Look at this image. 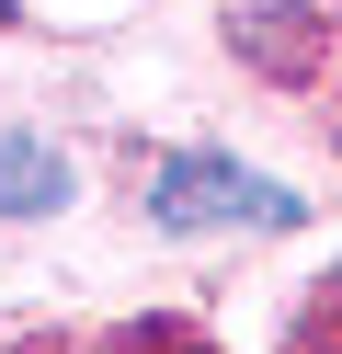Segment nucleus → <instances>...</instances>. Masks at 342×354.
Segmentation results:
<instances>
[{
  "mask_svg": "<svg viewBox=\"0 0 342 354\" xmlns=\"http://www.w3.org/2000/svg\"><path fill=\"white\" fill-rule=\"evenodd\" d=\"M149 206L171 217V229H285L296 194L285 183H251L240 160H205V149H182V160H160Z\"/></svg>",
  "mask_w": 342,
  "mask_h": 354,
  "instance_id": "obj_1",
  "label": "nucleus"
},
{
  "mask_svg": "<svg viewBox=\"0 0 342 354\" xmlns=\"http://www.w3.org/2000/svg\"><path fill=\"white\" fill-rule=\"evenodd\" d=\"M68 206V160L46 138H0V217H46Z\"/></svg>",
  "mask_w": 342,
  "mask_h": 354,
  "instance_id": "obj_2",
  "label": "nucleus"
}]
</instances>
